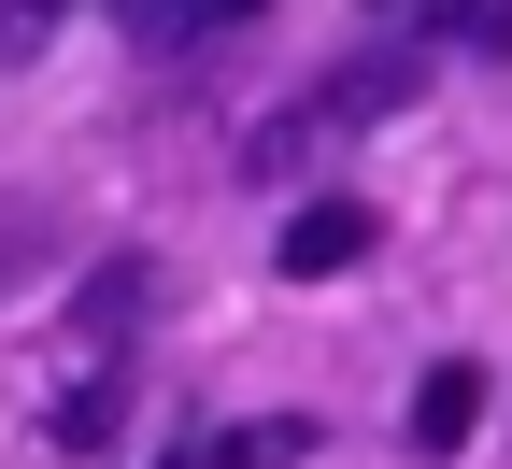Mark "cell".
<instances>
[{"mask_svg":"<svg viewBox=\"0 0 512 469\" xmlns=\"http://www.w3.org/2000/svg\"><path fill=\"white\" fill-rule=\"evenodd\" d=\"M370 242H384V228H370V199H299L285 242H271V271H285V285H342Z\"/></svg>","mask_w":512,"mask_h":469,"instance_id":"2","label":"cell"},{"mask_svg":"<svg viewBox=\"0 0 512 469\" xmlns=\"http://www.w3.org/2000/svg\"><path fill=\"white\" fill-rule=\"evenodd\" d=\"M370 15H384V29H427V15H441V0H370Z\"/></svg>","mask_w":512,"mask_h":469,"instance_id":"7","label":"cell"},{"mask_svg":"<svg viewBox=\"0 0 512 469\" xmlns=\"http://www.w3.org/2000/svg\"><path fill=\"white\" fill-rule=\"evenodd\" d=\"M470 427H484V370H470V356H441V370L413 384V455H456Z\"/></svg>","mask_w":512,"mask_h":469,"instance_id":"3","label":"cell"},{"mask_svg":"<svg viewBox=\"0 0 512 469\" xmlns=\"http://www.w3.org/2000/svg\"><path fill=\"white\" fill-rule=\"evenodd\" d=\"M256 0H114V29L128 43H157V57H185V43H214V29H242Z\"/></svg>","mask_w":512,"mask_h":469,"instance_id":"4","label":"cell"},{"mask_svg":"<svg viewBox=\"0 0 512 469\" xmlns=\"http://www.w3.org/2000/svg\"><path fill=\"white\" fill-rule=\"evenodd\" d=\"M57 15H72V0H0V57H29V43H43Z\"/></svg>","mask_w":512,"mask_h":469,"instance_id":"6","label":"cell"},{"mask_svg":"<svg viewBox=\"0 0 512 469\" xmlns=\"http://www.w3.org/2000/svg\"><path fill=\"white\" fill-rule=\"evenodd\" d=\"M299 455H313V427H299V413H271V427H228V441L171 455V469H299Z\"/></svg>","mask_w":512,"mask_h":469,"instance_id":"5","label":"cell"},{"mask_svg":"<svg viewBox=\"0 0 512 469\" xmlns=\"http://www.w3.org/2000/svg\"><path fill=\"white\" fill-rule=\"evenodd\" d=\"M413 86H427V57H413V43H384V57H342V72L313 86V100L271 128V143H256V171H299L313 143H328V128H370V114H399Z\"/></svg>","mask_w":512,"mask_h":469,"instance_id":"1","label":"cell"}]
</instances>
